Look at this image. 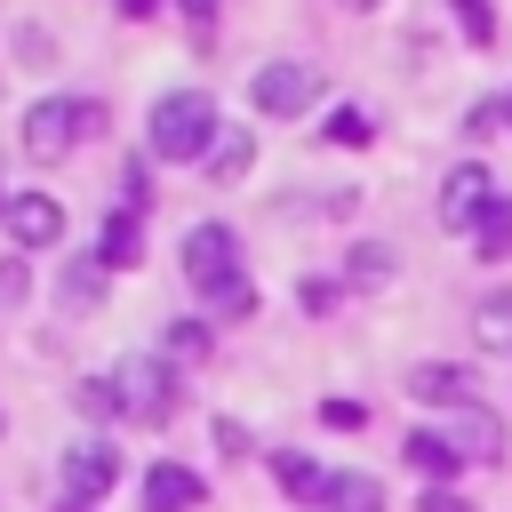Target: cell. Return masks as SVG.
<instances>
[{"label": "cell", "instance_id": "1", "mask_svg": "<svg viewBox=\"0 0 512 512\" xmlns=\"http://www.w3.org/2000/svg\"><path fill=\"white\" fill-rule=\"evenodd\" d=\"M216 104L208 88H168L152 104V160H216Z\"/></svg>", "mask_w": 512, "mask_h": 512}, {"label": "cell", "instance_id": "2", "mask_svg": "<svg viewBox=\"0 0 512 512\" xmlns=\"http://www.w3.org/2000/svg\"><path fill=\"white\" fill-rule=\"evenodd\" d=\"M104 120V104H80V96H40L32 112H24V152L32 160H64L88 128Z\"/></svg>", "mask_w": 512, "mask_h": 512}, {"label": "cell", "instance_id": "3", "mask_svg": "<svg viewBox=\"0 0 512 512\" xmlns=\"http://www.w3.org/2000/svg\"><path fill=\"white\" fill-rule=\"evenodd\" d=\"M184 280L200 296H232L240 288V232L232 224H192L184 232Z\"/></svg>", "mask_w": 512, "mask_h": 512}, {"label": "cell", "instance_id": "4", "mask_svg": "<svg viewBox=\"0 0 512 512\" xmlns=\"http://www.w3.org/2000/svg\"><path fill=\"white\" fill-rule=\"evenodd\" d=\"M312 96H320V64H264V72L248 80V104H256V112H272V120L304 112Z\"/></svg>", "mask_w": 512, "mask_h": 512}, {"label": "cell", "instance_id": "5", "mask_svg": "<svg viewBox=\"0 0 512 512\" xmlns=\"http://www.w3.org/2000/svg\"><path fill=\"white\" fill-rule=\"evenodd\" d=\"M112 384H120V408H128V416H144V424L176 416V368H168V360H128Z\"/></svg>", "mask_w": 512, "mask_h": 512}, {"label": "cell", "instance_id": "6", "mask_svg": "<svg viewBox=\"0 0 512 512\" xmlns=\"http://www.w3.org/2000/svg\"><path fill=\"white\" fill-rule=\"evenodd\" d=\"M120 480V448H104V440H80V448H64V504H96L104 488Z\"/></svg>", "mask_w": 512, "mask_h": 512}, {"label": "cell", "instance_id": "7", "mask_svg": "<svg viewBox=\"0 0 512 512\" xmlns=\"http://www.w3.org/2000/svg\"><path fill=\"white\" fill-rule=\"evenodd\" d=\"M488 200H496L488 168H480V160H464V168H448V184H440V224H480V216H488Z\"/></svg>", "mask_w": 512, "mask_h": 512}, {"label": "cell", "instance_id": "8", "mask_svg": "<svg viewBox=\"0 0 512 512\" xmlns=\"http://www.w3.org/2000/svg\"><path fill=\"white\" fill-rule=\"evenodd\" d=\"M208 504V480L192 464H152L144 472V512H200Z\"/></svg>", "mask_w": 512, "mask_h": 512}, {"label": "cell", "instance_id": "9", "mask_svg": "<svg viewBox=\"0 0 512 512\" xmlns=\"http://www.w3.org/2000/svg\"><path fill=\"white\" fill-rule=\"evenodd\" d=\"M8 232H16L24 248L64 240V200H48V192H16V200H8Z\"/></svg>", "mask_w": 512, "mask_h": 512}, {"label": "cell", "instance_id": "10", "mask_svg": "<svg viewBox=\"0 0 512 512\" xmlns=\"http://www.w3.org/2000/svg\"><path fill=\"white\" fill-rule=\"evenodd\" d=\"M104 304V256H64L56 272V312H96Z\"/></svg>", "mask_w": 512, "mask_h": 512}, {"label": "cell", "instance_id": "11", "mask_svg": "<svg viewBox=\"0 0 512 512\" xmlns=\"http://www.w3.org/2000/svg\"><path fill=\"white\" fill-rule=\"evenodd\" d=\"M408 392H416V400H432V408H440V400H448V408H472V376H464V368H448V360H424V368L408 376Z\"/></svg>", "mask_w": 512, "mask_h": 512}, {"label": "cell", "instance_id": "12", "mask_svg": "<svg viewBox=\"0 0 512 512\" xmlns=\"http://www.w3.org/2000/svg\"><path fill=\"white\" fill-rule=\"evenodd\" d=\"M408 464H416L424 480H456V472H464V448H456L448 432H408Z\"/></svg>", "mask_w": 512, "mask_h": 512}, {"label": "cell", "instance_id": "13", "mask_svg": "<svg viewBox=\"0 0 512 512\" xmlns=\"http://www.w3.org/2000/svg\"><path fill=\"white\" fill-rule=\"evenodd\" d=\"M328 480H336V472H320L312 456H296V448H280V488H288L296 504H328Z\"/></svg>", "mask_w": 512, "mask_h": 512}, {"label": "cell", "instance_id": "14", "mask_svg": "<svg viewBox=\"0 0 512 512\" xmlns=\"http://www.w3.org/2000/svg\"><path fill=\"white\" fill-rule=\"evenodd\" d=\"M472 248H480V264H504V256H512V200H504V192H496L488 216L472 224Z\"/></svg>", "mask_w": 512, "mask_h": 512}, {"label": "cell", "instance_id": "15", "mask_svg": "<svg viewBox=\"0 0 512 512\" xmlns=\"http://www.w3.org/2000/svg\"><path fill=\"white\" fill-rule=\"evenodd\" d=\"M472 336H480V352H512V288L480 296V312H472Z\"/></svg>", "mask_w": 512, "mask_h": 512}, {"label": "cell", "instance_id": "16", "mask_svg": "<svg viewBox=\"0 0 512 512\" xmlns=\"http://www.w3.org/2000/svg\"><path fill=\"white\" fill-rule=\"evenodd\" d=\"M328 512H384V480H368V472H336V480H328Z\"/></svg>", "mask_w": 512, "mask_h": 512}, {"label": "cell", "instance_id": "17", "mask_svg": "<svg viewBox=\"0 0 512 512\" xmlns=\"http://www.w3.org/2000/svg\"><path fill=\"white\" fill-rule=\"evenodd\" d=\"M96 256H104V272H128V264L144 256V232H136V216H128V208L104 224V248H96Z\"/></svg>", "mask_w": 512, "mask_h": 512}, {"label": "cell", "instance_id": "18", "mask_svg": "<svg viewBox=\"0 0 512 512\" xmlns=\"http://www.w3.org/2000/svg\"><path fill=\"white\" fill-rule=\"evenodd\" d=\"M344 280H352V288H384V280H392V248L360 240V248H352V264H344Z\"/></svg>", "mask_w": 512, "mask_h": 512}, {"label": "cell", "instance_id": "19", "mask_svg": "<svg viewBox=\"0 0 512 512\" xmlns=\"http://www.w3.org/2000/svg\"><path fill=\"white\" fill-rule=\"evenodd\" d=\"M72 408H80V416H120V384H112V376H80V384H72Z\"/></svg>", "mask_w": 512, "mask_h": 512}, {"label": "cell", "instance_id": "20", "mask_svg": "<svg viewBox=\"0 0 512 512\" xmlns=\"http://www.w3.org/2000/svg\"><path fill=\"white\" fill-rule=\"evenodd\" d=\"M160 352H168V368H184V360H208V328H200V320H176Z\"/></svg>", "mask_w": 512, "mask_h": 512}, {"label": "cell", "instance_id": "21", "mask_svg": "<svg viewBox=\"0 0 512 512\" xmlns=\"http://www.w3.org/2000/svg\"><path fill=\"white\" fill-rule=\"evenodd\" d=\"M456 448H464V456H496V448H504L496 416H488V408H464V440H456Z\"/></svg>", "mask_w": 512, "mask_h": 512}, {"label": "cell", "instance_id": "22", "mask_svg": "<svg viewBox=\"0 0 512 512\" xmlns=\"http://www.w3.org/2000/svg\"><path fill=\"white\" fill-rule=\"evenodd\" d=\"M368 136H376V128H368V112H360V104H336V112H328V144H352V152H360Z\"/></svg>", "mask_w": 512, "mask_h": 512}, {"label": "cell", "instance_id": "23", "mask_svg": "<svg viewBox=\"0 0 512 512\" xmlns=\"http://www.w3.org/2000/svg\"><path fill=\"white\" fill-rule=\"evenodd\" d=\"M248 160H256V128H232V136L216 144V160H208V168H216V176H240Z\"/></svg>", "mask_w": 512, "mask_h": 512}, {"label": "cell", "instance_id": "24", "mask_svg": "<svg viewBox=\"0 0 512 512\" xmlns=\"http://www.w3.org/2000/svg\"><path fill=\"white\" fill-rule=\"evenodd\" d=\"M336 296H344V288H336V280H320V272H312V280L296 288V304H304L312 320H328V312H336Z\"/></svg>", "mask_w": 512, "mask_h": 512}, {"label": "cell", "instance_id": "25", "mask_svg": "<svg viewBox=\"0 0 512 512\" xmlns=\"http://www.w3.org/2000/svg\"><path fill=\"white\" fill-rule=\"evenodd\" d=\"M120 200H128V216H136V208H152V176H144V160H128V168H120Z\"/></svg>", "mask_w": 512, "mask_h": 512}, {"label": "cell", "instance_id": "26", "mask_svg": "<svg viewBox=\"0 0 512 512\" xmlns=\"http://www.w3.org/2000/svg\"><path fill=\"white\" fill-rule=\"evenodd\" d=\"M456 16H464V32H472L480 48L496 40V16H488V0H456Z\"/></svg>", "mask_w": 512, "mask_h": 512}, {"label": "cell", "instance_id": "27", "mask_svg": "<svg viewBox=\"0 0 512 512\" xmlns=\"http://www.w3.org/2000/svg\"><path fill=\"white\" fill-rule=\"evenodd\" d=\"M16 304H24V264L0 256V312H16Z\"/></svg>", "mask_w": 512, "mask_h": 512}, {"label": "cell", "instance_id": "28", "mask_svg": "<svg viewBox=\"0 0 512 512\" xmlns=\"http://www.w3.org/2000/svg\"><path fill=\"white\" fill-rule=\"evenodd\" d=\"M216 448H224V456H248V424H232V416H216Z\"/></svg>", "mask_w": 512, "mask_h": 512}, {"label": "cell", "instance_id": "29", "mask_svg": "<svg viewBox=\"0 0 512 512\" xmlns=\"http://www.w3.org/2000/svg\"><path fill=\"white\" fill-rule=\"evenodd\" d=\"M320 416H328V424H336V432H352V424H360V400H328V408H320Z\"/></svg>", "mask_w": 512, "mask_h": 512}, {"label": "cell", "instance_id": "30", "mask_svg": "<svg viewBox=\"0 0 512 512\" xmlns=\"http://www.w3.org/2000/svg\"><path fill=\"white\" fill-rule=\"evenodd\" d=\"M424 512H480V504H464L456 488H432V496H424Z\"/></svg>", "mask_w": 512, "mask_h": 512}, {"label": "cell", "instance_id": "31", "mask_svg": "<svg viewBox=\"0 0 512 512\" xmlns=\"http://www.w3.org/2000/svg\"><path fill=\"white\" fill-rule=\"evenodd\" d=\"M184 16H192V24H208V16H216V0H184Z\"/></svg>", "mask_w": 512, "mask_h": 512}, {"label": "cell", "instance_id": "32", "mask_svg": "<svg viewBox=\"0 0 512 512\" xmlns=\"http://www.w3.org/2000/svg\"><path fill=\"white\" fill-rule=\"evenodd\" d=\"M152 8H160V0H120V16H152Z\"/></svg>", "mask_w": 512, "mask_h": 512}, {"label": "cell", "instance_id": "33", "mask_svg": "<svg viewBox=\"0 0 512 512\" xmlns=\"http://www.w3.org/2000/svg\"><path fill=\"white\" fill-rule=\"evenodd\" d=\"M504 128H512V96H504Z\"/></svg>", "mask_w": 512, "mask_h": 512}, {"label": "cell", "instance_id": "34", "mask_svg": "<svg viewBox=\"0 0 512 512\" xmlns=\"http://www.w3.org/2000/svg\"><path fill=\"white\" fill-rule=\"evenodd\" d=\"M0 208H8V184H0Z\"/></svg>", "mask_w": 512, "mask_h": 512}, {"label": "cell", "instance_id": "35", "mask_svg": "<svg viewBox=\"0 0 512 512\" xmlns=\"http://www.w3.org/2000/svg\"><path fill=\"white\" fill-rule=\"evenodd\" d=\"M352 8H368V0H352Z\"/></svg>", "mask_w": 512, "mask_h": 512}, {"label": "cell", "instance_id": "36", "mask_svg": "<svg viewBox=\"0 0 512 512\" xmlns=\"http://www.w3.org/2000/svg\"><path fill=\"white\" fill-rule=\"evenodd\" d=\"M0 432H8V416H0Z\"/></svg>", "mask_w": 512, "mask_h": 512}]
</instances>
